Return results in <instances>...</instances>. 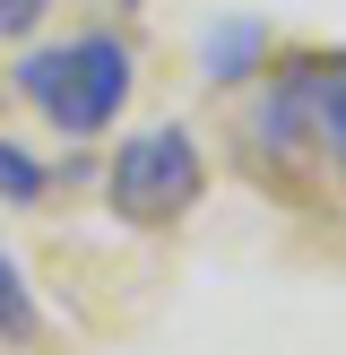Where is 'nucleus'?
<instances>
[{"instance_id": "1", "label": "nucleus", "mask_w": 346, "mask_h": 355, "mask_svg": "<svg viewBox=\"0 0 346 355\" xmlns=\"http://www.w3.org/2000/svg\"><path fill=\"white\" fill-rule=\"evenodd\" d=\"M17 96L69 139H95L104 121L130 104V52L113 35H78V44H52L17 61Z\"/></svg>"}, {"instance_id": "2", "label": "nucleus", "mask_w": 346, "mask_h": 355, "mask_svg": "<svg viewBox=\"0 0 346 355\" xmlns=\"http://www.w3.org/2000/svg\"><path fill=\"white\" fill-rule=\"evenodd\" d=\"M208 191V165H199V139L182 130V121H156V130H130L113 156V173H104V200H113L121 225H138V234H156V225L190 217Z\"/></svg>"}, {"instance_id": "3", "label": "nucleus", "mask_w": 346, "mask_h": 355, "mask_svg": "<svg viewBox=\"0 0 346 355\" xmlns=\"http://www.w3.org/2000/svg\"><path fill=\"white\" fill-rule=\"evenodd\" d=\"M260 130H268L277 156H329V173L346 182V52H320V61H286L268 78V104H260Z\"/></svg>"}, {"instance_id": "4", "label": "nucleus", "mask_w": 346, "mask_h": 355, "mask_svg": "<svg viewBox=\"0 0 346 355\" xmlns=\"http://www.w3.org/2000/svg\"><path fill=\"white\" fill-rule=\"evenodd\" d=\"M44 182H52V173L35 165L26 148H9V139H0V200H44Z\"/></svg>"}, {"instance_id": "5", "label": "nucleus", "mask_w": 346, "mask_h": 355, "mask_svg": "<svg viewBox=\"0 0 346 355\" xmlns=\"http://www.w3.org/2000/svg\"><path fill=\"white\" fill-rule=\"evenodd\" d=\"M0 338H35V295L9 260H0Z\"/></svg>"}, {"instance_id": "6", "label": "nucleus", "mask_w": 346, "mask_h": 355, "mask_svg": "<svg viewBox=\"0 0 346 355\" xmlns=\"http://www.w3.org/2000/svg\"><path fill=\"white\" fill-rule=\"evenodd\" d=\"M35 17H44V0H0V35H26Z\"/></svg>"}]
</instances>
